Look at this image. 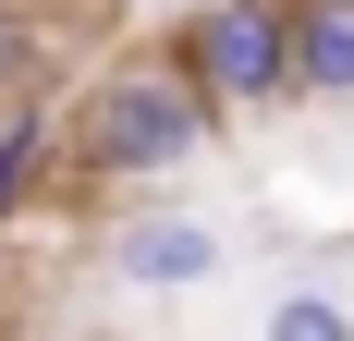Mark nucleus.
<instances>
[{
  "label": "nucleus",
  "instance_id": "nucleus-7",
  "mask_svg": "<svg viewBox=\"0 0 354 341\" xmlns=\"http://www.w3.org/2000/svg\"><path fill=\"white\" fill-rule=\"evenodd\" d=\"M25 86H37V25L0 0V98H25Z\"/></svg>",
  "mask_w": 354,
  "mask_h": 341
},
{
  "label": "nucleus",
  "instance_id": "nucleus-3",
  "mask_svg": "<svg viewBox=\"0 0 354 341\" xmlns=\"http://www.w3.org/2000/svg\"><path fill=\"white\" fill-rule=\"evenodd\" d=\"M110 280L122 293H196V280H220V232L196 207H135L110 232Z\"/></svg>",
  "mask_w": 354,
  "mask_h": 341
},
{
  "label": "nucleus",
  "instance_id": "nucleus-6",
  "mask_svg": "<svg viewBox=\"0 0 354 341\" xmlns=\"http://www.w3.org/2000/svg\"><path fill=\"white\" fill-rule=\"evenodd\" d=\"M269 329H281V341H342L354 317L330 305V293H281V305H269Z\"/></svg>",
  "mask_w": 354,
  "mask_h": 341
},
{
  "label": "nucleus",
  "instance_id": "nucleus-2",
  "mask_svg": "<svg viewBox=\"0 0 354 341\" xmlns=\"http://www.w3.org/2000/svg\"><path fill=\"white\" fill-rule=\"evenodd\" d=\"M171 61L220 98V122L232 110H281L293 98V0H196Z\"/></svg>",
  "mask_w": 354,
  "mask_h": 341
},
{
  "label": "nucleus",
  "instance_id": "nucleus-5",
  "mask_svg": "<svg viewBox=\"0 0 354 341\" xmlns=\"http://www.w3.org/2000/svg\"><path fill=\"white\" fill-rule=\"evenodd\" d=\"M49 159H62V122L37 98H0V220H25L49 195Z\"/></svg>",
  "mask_w": 354,
  "mask_h": 341
},
{
  "label": "nucleus",
  "instance_id": "nucleus-1",
  "mask_svg": "<svg viewBox=\"0 0 354 341\" xmlns=\"http://www.w3.org/2000/svg\"><path fill=\"white\" fill-rule=\"evenodd\" d=\"M208 135H220V98L183 61H110L73 110V159L98 183H171L208 159Z\"/></svg>",
  "mask_w": 354,
  "mask_h": 341
},
{
  "label": "nucleus",
  "instance_id": "nucleus-4",
  "mask_svg": "<svg viewBox=\"0 0 354 341\" xmlns=\"http://www.w3.org/2000/svg\"><path fill=\"white\" fill-rule=\"evenodd\" d=\"M293 98H354V0H293Z\"/></svg>",
  "mask_w": 354,
  "mask_h": 341
},
{
  "label": "nucleus",
  "instance_id": "nucleus-8",
  "mask_svg": "<svg viewBox=\"0 0 354 341\" xmlns=\"http://www.w3.org/2000/svg\"><path fill=\"white\" fill-rule=\"evenodd\" d=\"M0 232H12V220H0Z\"/></svg>",
  "mask_w": 354,
  "mask_h": 341
}]
</instances>
